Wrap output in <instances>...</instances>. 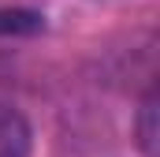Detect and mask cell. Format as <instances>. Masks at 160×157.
<instances>
[{"label":"cell","mask_w":160,"mask_h":157,"mask_svg":"<svg viewBox=\"0 0 160 157\" xmlns=\"http://www.w3.org/2000/svg\"><path fill=\"white\" fill-rule=\"evenodd\" d=\"M34 150V131L26 116L11 105H0V157H30Z\"/></svg>","instance_id":"1"},{"label":"cell","mask_w":160,"mask_h":157,"mask_svg":"<svg viewBox=\"0 0 160 157\" xmlns=\"http://www.w3.org/2000/svg\"><path fill=\"white\" fill-rule=\"evenodd\" d=\"M45 30V19L30 8H0V38H34Z\"/></svg>","instance_id":"2"},{"label":"cell","mask_w":160,"mask_h":157,"mask_svg":"<svg viewBox=\"0 0 160 157\" xmlns=\"http://www.w3.org/2000/svg\"><path fill=\"white\" fill-rule=\"evenodd\" d=\"M138 142L145 157H157V90L145 94L142 101V112H138Z\"/></svg>","instance_id":"3"}]
</instances>
